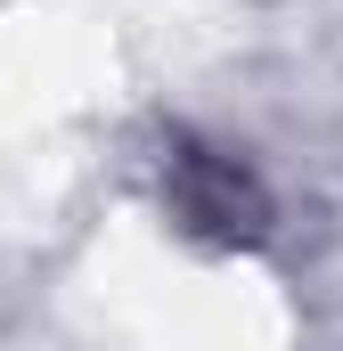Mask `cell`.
<instances>
[{
	"label": "cell",
	"mask_w": 343,
	"mask_h": 351,
	"mask_svg": "<svg viewBox=\"0 0 343 351\" xmlns=\"http://www.w3.org/2000/svg\"><path fill=\"white\" fill-rule=\"evenodd\" d=\"M172 213L196 229V237H221V245H254L261 229H270V196H261V180L237 164V156H221V147H196V139H172Z\"/></svg>",
	"instance_id": "obj_1"
}]
</instances>
